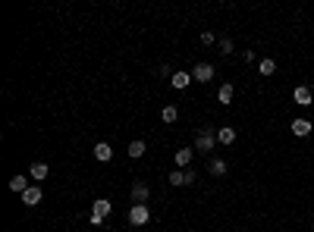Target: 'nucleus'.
Returning <instances> with one entry per match:
<instances>
[{"instance_id": "7ed1b4c3", "label": "nucleus", "mask_w": 314, "mask_h": 232, "mask_svg": "<svg viewBox=\"0 0 314 232\" xmlns=\"http://www.w3.org/2000/svg\"><path fill=\"white\" fill-rule=\"evenodd\" d=\"M148 220H151L148 204H132V210H129V223H132V226H145Z\"/></svg>"}, {"instance_id": "9b49d317", "label": "nucleus", "mask_w": 314, "mask_h": 232, "mask_svg": "<svg viewBox=\"0 0 314 232\" xmlns=\"http://www.w3.org/2000/svg\"><path fill=\"white\" fill-rule=\"evenodd\" d=\"M170 85L176 88V91H186V88L192 85V73H173V79H170Z\"/></svg>"}, {"instance_id": "6e6552de", "label": "nucleus", "mask_w": 314, "mask_h": 232, "mask_svg": "<svg viewBox=\"0 0 314 232\" xmlns=\"http://www.w3.org/2000/svg\"><path fill=\"white\" fill-rule=\"evenodd\" d=\"M170 185H195V173H189V170H173V173H170Z\"/></svg>"}, {"instance_id": "f8f14e48", "label": "nucleus", "mask_w": 314, "mask_h": 232, "mask_svg": "<svg viewBox=\"0 0 314 232\" xmlns=\"http://www.w3.org/2000/svg\"><path fill=\"white\" fill-rule=\"evenodd\" d=\"M236 141V129L233 126H220L217 129V145H233Z\"/></svg>"}, {"instance_id": "a211bd4d", "label": "nucleus", "mask_w": 314, "mask_h": 232, "mask_svg": "<svg viewBox=\"0 0 314 232\" xmlns=\"http://www.w3.org/2000/svg\"><path fill=\"white\" fill-rule=\"evenodd\" d=\"M145 151H148V148H145V141H138V138L132 141V145H129V157H132V160H141V157H145Z\"/></svg>"}, {"instance_id": "2eb2a0df", "label": "nucleus", "mask_w": 314, "mask_h": 232, "mask_svg": "<svg viewBox=\"0 0 314 232\" xmlns=\"http://www.w3.org/2000/svg\"><path fill=\"white\" fill-rule=\"evenodd\" d=\"M132 201H135V204H145V201H148V185H145V182H132Z\"/></svg>"}, {"instance_id": "6ab92c4d", "label": "nucleus", "mask_w": 314, "mask_h": 232, "mask_svg": "<svg viewBox=\"0 0 314 232\" xmlns=\"http://www.w3.org/2000/svg\"><path fill=\"white\" fill-rule=\"evenodd\" d=\"M160 119H163V122H170V126H173V122L179 119V110H176L173 104H170V107H163V110H160Z\"/></svg>"}, {"instance_id": "4be33fe9", "label": "nucleus", "mask_w": 314, "mask_h": 232, "mask_svg": "<svg viewBox=\"0 0 314 232\" xmlns=\"http://www.w3.org/2000/svg\"><path fill=\"white\" fill-rule=\"evenodd\" d=\"M220 53H233V41L230 38H220Z\"/></svg>"}, {"instance_id": "1a4fd4ad", "label": "nucleus", "mask_w": 314, "mask_h": 232, "mask_svg": "<svg viewBox=\"0 0 314 232\" xmlns=\"http://www.w3.org/2000/svg\"><path fill=\"white\" fill-rule=\"evenodd\" d=\"M28 176H32L35 182H44L47 176H50V170H47V163H41V160H35V163L28 167Z\"/></svg>"}, {"instance_id": "412c9836", "label": "nucleus", "mask_w": 314, "mask_h": 232, "mask_svg": "<svg viewBox=\"0 0 314 232\" xmlns=\"http://www.w3.org/2000/svg\"><path fill=\"white\" fill-rule=\"evenodd\" d=\"M201 44H205V47L217 44V35H214V31H201Z\"/></svg>"}, {"instance_id": "20e7f679", "label": "nucleus", "mask_w": 314, "mask_h": 232, "mask_svg": "<svg viewBox=\"0 0 314 232\" xmlns=\"http://www.w3.org/2000/svg\"><path fill=\"white\" fill-rule=\"evenodd\" d=\"M214 76H217V69H214L211 63H195V69H192V79H195V82H201V85L211 82Z\"/></svg>"}, {"instance_id": "9d476101", "label": "nucleus", "mask_w": 314, "mask_h": 232, "mask_svg": "<svg viewBox=\"0 0 314 232\" xmlns=\"http://www.w3.org/2000/svg\"><path fill=\"white\" fill-rule=\"evenodd\" d=\"M192 160H195V148H179V151H176V167H179V170H186Z\"/></svg>"}, {"instance_id": "f3484780", "label": "nucleus", "mask_w": 314, "mask_h": 232, "mask_svg": "<svg viewBox=\"0 0 314 232\" xmlns=\"http://www.w3.org/2000/svg\"><path fill=\"white\" fill-rule=\"evenodd\" d=\"M208 170H211L214 176H226V170H230V167H226V160H220V157H214L211 163H208Z\"/></svg>"}, {"instance_id": "f03ea898", "label": "nucleus", "mask_w": 314, "mask_h": 232, "mask_svg": "<svg viewBox=\"0 0 314 232\" xmlns=\"http://www.w3.org/2000/svg\"><path fill=\"white\" fill-rule=\"evenodd\" d=\"M110 210H113V204H110L107 198H98V201H95V207H91V217H88V220H91V226H104V220L110 217Z\"/></svg>"}, {"instance_id": "dca6fc26", "label": "nucleus", "mask_w": 314, "mask_h": 232, "mask_svg": "<svg viewBox=\"0 0 314 232\" xmlns=\"http://www.w3.org/2000/svg\"><path fill=\"white\" fill-rule=\"evenodd\" d=\"M25 188H28V176H13V179H10V191L22 194Z\"/></svg>"}, {"instance_id": "f257e3e1", "label": "nucleus", "mask_w": 314, "mask_h": 232, "mask_svg": "<svg viewBox=\"0 0 314 232\" xmlns=\"http://www.w3.org/2000/svg\"><path fill=\"white\" fill-rule=\"evenodd\" d=\"M217 148V129H211V126H205L198 132V138H195V151H214Z\"/></svg>"}, {"instance_id": "0eeeda50", "label": "nucleus", "mask_w": 314, "mask_h": 232, "mask_svg": "<svg viewBox=\"0 0 314 232\" xmlns=\"http://www.w3.org/2000/svg\"><path fill=\"white\" fill-rule=\"evenodd\" d=\"M292 101L299 104V107H311V104H314V97H311V88H308V85H295Z\"/></svg>"}, {"instance_id": "39448f33", "label": "nucleus", "mask_w": 314, "mask_h": 232, "mask_svg": "<svg viewBox=\"0 0 314 232\" xmlns=\"http://www.w3.org/2000/svg\"><path fill=\"white\" fill-rule=\"evenodd\" d=\"M289 129H292V135H295V138H305V135H311L314 122H311V119H305V116H295V119L289 122Z\"/></svg>"}, {"instance_id": "423d86ee", "label": "nucleus", "mask_w": 314, "mask_h": 232, "mask_svg": "<svg viewBox=\"0 0 314 232\" xmlns=\"http://www.w3.org/2000/svg\"><path fill=\"white\" fill-rule=\"evenodd\" d=\"M19 198H22V204H25V207H35V204H41L44 191H41V185H28V188L19 194Z\"/></svg>"}, {"instance_id": "4468645a", "label": "nucleus", "mask_w": 314, "mask_h": 232, "mask_svg": "<svg viewBox=\"0 0 314 232\" xmlns=\"http://www.w3.org/2000/svg\"><path fill=\"white\" fill-rule=\"evenodd\" d=\"M233 94H236V88L230 82H223V85H220V91H217V101L226 107V104H233Z\"/></svg>"}, {"instance_id": "ddd939ff", "label": "nucleus", "mask_w": 314, "mask_h": 232, "mask_svg": "<svg viewBox=\"0 0 314 232\" xmlns=\"http://www.w3.org/2000/svg\"><path fill=\"white\" fill-rule=\"evenodd\" d=\"M110 157H113V148H110L107 141H98V145H95V160H101V163H107Z\"/></svg>"}, {"instance_id": "aec40b11", "label": "nucleus", "mask_w": 314, "mask_h": 232, "mask_svg": "<svg viewBox=\"0 0 314 232\" xmlns=\"http://www.w3.org/2000/svg\"><path fill=\"white\" fill-rule=\"evenodd\" d=\"M258 73H261V76H273V73H276V63H273L270 57H264L261 63H258Z\"/></svg>"}]
</instances>
